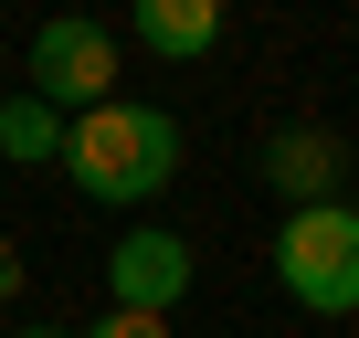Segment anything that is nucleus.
<instances>
[{"label":"nucleus","instance_id":"f03ea898","mask_svg":"<svg viewBox=\"0 0 359 338\" xmlns=\"http://www.w3.org/2000/svg\"><path fill=\"white\" fill-rule=\"evenodd\" d=\"M275 285L306 317H359V201H306L275 222Z\"/></svg>","mask_w":359,"mask_h":338},{"label":"nucleus","instance_id":"39448f33","mask_svg":"<svg viewBox=\"0 0 359 338\" xmlns=\"http://www.w3.org/2000/svg\"><path fill=\"white\" fill-rule=\"evenodd\" d=\"M264 180H275L285 212L338 201V191H348V137H338V127H275V137H264Z\"/></svg>","mask_w":359,"mask_h":338},{"label":"nucleus","instance_id":"423d86ee","mask_svg":"<svg viewBox=\"0 0 359 338\" xmlns=\"http://www.w3.org/2000/svg\"><path fill=\"white\" fill-rule=\"evenodd\" d=\"M137 53H158V64L222 53V0H137Z\"/></svg>","mask_w":359,"mask_h":338},{"label":"nucleus","instance_id":"1a4fd4ad","mask_svg":"<svg viewBox=\"0 0 359 338\" xmlns=\"http://www.w3.org/2000/svg\"><path fill=\"white\" fill-rule=\"evenodd\" d=\"M22 338H74V327H22Z\"/></svg>","mask_w":359,"mask_h":338},{"label":"nucleus","instance_id":"7ed1b4c3","mask_svg":"<svg viewBox=\"0 0 359 338\" xmlns=\"http://www.w3.org/2000/svg\"><path fill=\"white\" fill-rule=\"evenodd\" d=\"M22 95H43L53 116H85V106H106L116 95V32L106 22H85V11H64V22H43L32 32V53H22Z\"/></svg>","mask_w":359,"mask_h":338},{"label":"nucleus","instance_id":"20e7f679","mask_svg":"<svg viewBox=\"0 0 359 338\" xmlns=\"http://www.w3.org/2000/svg\"><path fill=\"white\" fill-rule=\"evenodd\" d=\"M191 243H180L169 222H137V233H116V254H106V306H127V317H169L180 296H191Z\"/></svg>","mask_w":359,"mask_h":338},{"label":"nucleus","instance_id":"6e6552de","mask_svg":"<svg viewBox=\"0 0 359 338\" xmlns=\"http://www.w3.org/2000/svg\"><path fill=\"white\" fill-rule=\"evenodd\" d=\"M74 338H169V317H127V306H106V317L74 327Z\"/></svg>","mask_w":359,"mask_h":338},{"label":"nucleus","instance_id":"0eeeda50","mask_svg":"<svg viewBox=\"0 0 359 338\" xmlns=\"http://www.w3.org/2000/svg\"><path fill=\"white\" fill-rule=\"evenodd\" d=\"M0 158H11V169H53L64 158V116L43 95H22V85L0 95Z\"/></svg>","mask_w":359,"mask_h":338},{"label":"nucleus","instance_id":"f257e3e1","mask_svg":"<svg viewBox=\"0 0 359 338\" xmlns=\"http://www.w3.org/2000/svg\"><path fill=\"white\" fill-rule=\"evenodd\" d=\"M64 180L106 212H148L169 180H180V116L169 106H137V95H106L85 116H64Z\"/></svg>","mask_w":359,"mask_h":338}]
</instances>
